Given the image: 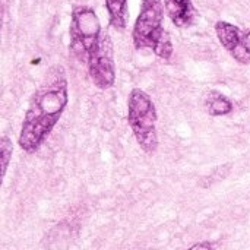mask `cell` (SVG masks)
I'll return each mask as SVG.
<instances>
[{
    "instance_id": "cell-8",
    "label": "cell",
    "mask_w": 250,
    "mask_h": 250,
    "mask_svg": "<svg viewBox=\"0 0 250 250\" xmlns=\"http://www.w3.org/2000/svg\"><path fill=\"white\" fill-rule=\"evenodd\" d=\"M108 22L116 31H125L127 25V0H104Z\"/></svg>"
},
{
    "instance_id": "cell-11",
    "label": "cell",
    "mask_w": 250,
    "mask_h": 250,
    "mask_svg": "<svg viewBox=\"0 0 250 250\" xmlns=\"http://www.w3.org/2000/svg\"><path fill=\"white\" fill-rule=\"evenodd\" d=\"M243 47H245L246 53L250 56V28L243 31Z\"/></svg>"
},
{
    "instance_id": "cell-4",
    "label": "cell",
    "mask_w": 250,
    "mask_h": 250,
    "mask_svg": "<svg viewBox=\"0 0 250 250\" xmlns=\"http://www.w3.org/2000/svg\"><path fill=\"white\" fill-rule=\"evenodd\" d=\"M158 113L152 98L141 88H133L127 97V125L139 148L154 155L158 149Z\"/></svg>"
},
{
    "instance_id": "cell-9",
    "label": "cell",
    "mask_w": 250,
    "mask_h": 250,
    "mask_svg": "<svg viewBox=\"0 0 250 250\" xmlns=\"http://www.w3.org/2000/svg\"><path fill=\"white\" fill-rule=\"evenodd\" d=\"M0 157H1V177L6 176L9 163L12 160V154H13V144L7 136H1L0 138Z\"/></svg>"
},
{
    "instance_id": "cell-2",
    "label": "cell",
    "mask_w": 250,
    "mask_h": 250,
    "mask_svg": "<svg viewBox=\"0 0 250 250\" xmlns=\"http://www.w3.org/2000/svg\"><path fill=\"white\" fill-rule=\"evenodd\" d=\"M69 104V81L62 64L51 66L34 91L23 114L18 136L19 148L26 154L37 152Z\"/></svg>"
},
{
    "instance_id": "cell-3",
    "label": "cell",
    "mask_w": 250,
    "mask_h": 250,
    "mask_svg": "<svg viewBox=\"0 0 250 250\" xmlns=\"http://www.w3.org/2000/svg\"><path fill=\"white\" fill-rule=\"evenodd\" d=\"M164 12L163 0H141L139 13L132 29V40L136 50L149 48L157 57L168 62L174 53V45L163 25Z\"/></svg>"
},
{
    "instance_id": "cell-10",
    "label": "cell",
    "mask_w": 250,
    "mask_h": 250,
    "mask_svg": "<svg viewBox=\"0 0 250 250\" xmlns=\"http://www.w3.org/2000/svg\"><path fill=\"white\" fill-rule=\"evenodd\" d=\"M188 250H215V246L211 242H199V243L190 246Z\"/></svg>"
},
{
    "instance_id": "cell-5",
    "label": "cell",
    "mask_w": 250,
    "mask_h": 250,
    "mask_svg": "<svg viewBox=\"0 0 250 250\" xmlns=\"http://www.w3.org/2000/svg\"><path fill=\"white\" fill-rule=\"evenodd\" d=\"M214 28L220 44L227 50V53L236 62L249 64L250 56L243 47V31L237 25L227 21H217Z\"/></svg>"
},
{
    "instance_id": "cell-1",
    "label": "cell",
    "mask_w": 250,
    "mask_h": 250,
    "mask_svg": "<svg viewBox=\"0 0 250 250\" xmlns=\"http://www.w3.org/2000/svg\"><path fill=\"white\" fill-rule=\"evenodd\" d=\"M69 50L83 63L95 88L105 91L116 83V62L111 37L103 29L95 10L89 6H76L70 15Z\"/></svg>"
},
{
    "instance_id": "cell-6",
    "label": "cell",
    "mask_w": 250,
    "mask_h": 250,
    "mask_svg": "<svg viewBox=\"0 0 250 250\" xmlns=\"http://www.w3.org/2000/svg\"><path fill=\"white\" fill-rule=\"evenodd\" d=\"M164 7L173 25L182 29L193 26L199 16L192 0H164Z\"/></svg>"
},
{
    "instance_id": "cell-7",
    "label": "cell",
    "mask_w": 250,
    "mask_h": 250,
    "mask_svg": "<svg viewBox=\"0 0 250 250\" xmlns=\"http://www.w3.org/2000/svg\"><path fill=\"white\" fill-rule=\"evenodd\" d=\"M204 107H205L207 113L212 117L229 116L234 110L233 101L227 95H224L223 92H218V91H211L205 95Z\"/></svg>"
}]
</instances>
